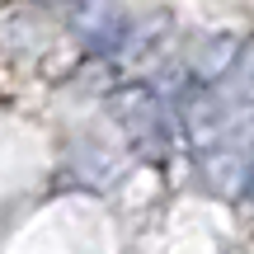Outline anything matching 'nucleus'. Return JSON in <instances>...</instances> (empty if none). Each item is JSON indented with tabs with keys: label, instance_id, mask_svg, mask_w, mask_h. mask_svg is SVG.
I'll return each mask as SVG.
<instances>
[{
	"label": "nucleus",
	"instance_id": "2",
	"mask_svg": "<svg viewBox=\"0 0 254 254\" xmlns=\"http://www.w3.org/2000/svg\"><path fill=\"white\" fill-rule=\"evenodd\" d=\"M71 5V28L90 52H113L123 43V19L113 14L109 0H66Z\"/></svg>",
	"mask_w": 254,
	"mask_h": 254
},
{
	"label": "nucleus",
	"instance_id": "1",
	"mask_svg": "<svg viewBox=\"0 0 254 254\" xmlns=\"http://www.w3.org/2000/svg\"><path fill=\"white\" fill-rule=\"evenodd\" d=\"M109 113L127 127V136L136 141V151L146 155V160H165V146H170V127H165V113L160 104H155L151 90H141V85H127L109 99Z\"/></svg>",
	"mask_w": 254,
	"mask_h": 254
}]
</instances>
